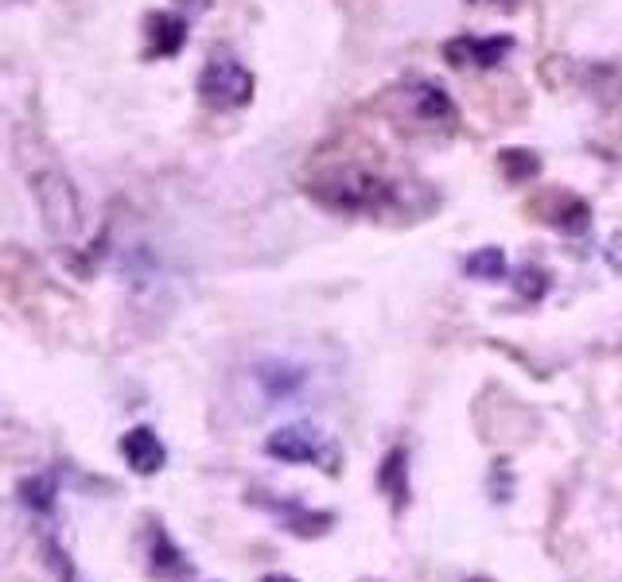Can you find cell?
Here are the masks:
<instances>
[{"label": "cell", "mask_w": 622, "mask_h": 582, "mask_svg": "<svg viewBox=\"0 0 622 582\" xmlns=\"http://www.w3.org/2000/svg\"><path fill=\"white\" fill-rule=\"evenodd\" d=\"M471 4H498L502 12H514L517 4H522V0H471Z\"/></svg>", "instance_id": "cell-19"}, {"label": "cell", "mask_w": 622, "mask_h": 582, "mask_svg": "<svg viewBox=\"0 0 622 582\" xmlns=\"http://www.w3.org/2000/svg\"><path fill=\"white\" fill-rule=\"evenodd\" d=\"M514 51V39L510 36H459V39H447L444 54L452 66H498V62H506V54Z\"/></svg>", "instance_id": "cell-6"}, {"label": "cell", "mask_w": 622, "mask_h": 582, "mask_svg": "<svg viewBox=\"0 0 622 582\" xmlns=\"http://www.w3.org/2000/svg\"><path fill=\"white\" fill-rule=\"evenodd\" d=\"M549 198H552V206L545 210L541 221H549V226H557V230H564V233H584L587 230V221H591V206H587L579 194L552 191Z\"/></svg>", "instance_id": "cell-11"}, {"label": "cell", "mask_w": 622, "mask_h": 582, "mask_svg": "<svg viewBox=\"0 0 622 582\" xmlns=\"http://www.w3.org/2000/svg\"><path fill=\"white\" fill-rule=\"evenodd\" d=\"M148 39H152L148 54L171 59V54H179L187 44V20L171 16V12H156V16H148Z\"/></svg>", "instance_id": "cell-12"}, {"label": "cell", "mask_w": 622, "mask_h": 582, "mask_svg": "<svg viewBox=\"0 0 622 582\" xmlns=\"http://www.w3.org/2000/svg\"><path fill=\"white\" fill-rule=\"evenodd\" d=\"M308 191L320 206H327L335 214H350V218L382 214L393 203V183H385L382 175H373L366 168H335L315 179Z\"/></svg>", "instance_id": "cell-1"}, {"label": "cell", "mask_w": 622, "mask_h": 582, "mask_svg": "<svg viewBox=\"0 0 622 582\" xmlns=\"http://www.w3.org/2000/svg\"><path fill=\"white\" fill-rule=\"evenodd\" d=\"M199 97L211 109H241L253 97V74L238 59H211L199 74Z\"/></svg>", "instance_id": "cell-4"}, {"label": "cell", "mask_w": 622, "mask_h": 582, "mask_svg": "<svg viewBox=\"0 0 622 582\" xmlns=\"http://www.w3.org/2000/svg\"><path fill=\"white\" fill-rule=\"evenodd\" d=\"M55 497H59V482H55V474H32V477L20 482V501H24L27 509L47 512L55 505Z\"/></svg>", "instance_id": "cell-16"}, {"label": "cell", "mask_w": 622, "mask_h": 582, "mask_svg": "<svg viewBox=\"0 0 622 582\" xmlns=\"http://www.w3.org/2000/svg\"><path fill=\"white\" fill-rule=\"evenodd\" d=\"M467 276H471V280H506V253H502V248L498 245H487V248H479V253H471L467 256Z\"/></svg>", "instance_id": "cell-15"}, {"label": "cell", "mask_w": 622, "mask_h": 582, "mask_svg": "<svg viewBox=\"0 0 622 582\" xmlns=\"http://www.w3.org/2000/svg\"><path fill=\"white\" fill-rule=\"evenodd\" d=\"M121 459L129 462V470L141 477H152L160 474L164 462H168V450H164L160 435L152 432V427H129V432L121 435Z\"/></svg>", "instance_id": "cell-7"}, {"label": "cell", "mask_w": 622, "mask_h": 582, "mask_svg": "<svg viewBox=\"0 0 622 582\" xmlns=\"http://www.w3.org/2000/svg\"><path fill=\"white\" fill-rule=\"evenodd\" d=\"M265 454L276 462H292V466H300V462H320L331 474L338 470L335 466L338 459H327V439L311 424H288L280 427V432H273L265 439Z\"/></svg>", "instance_id": "cell-5"}, {"label": "cell", "mask_w": 622, "mask_h": 582, "mask_svg": "<svg viewBox=\"0 0 622 582\" xmlns=\"http://www.w3.org/2000/svg\"><path fill=\"white\" fill-rule=\"evenodd\" d=\"M36 203H39V218H44L47 233L55 241H74L82 233V226H86L79 186L62 175V171H39Z\"/></svg>", "instance_id": "cell-2"}, {"label": "cell", "mask_w": 622, "mask_h": 582, "mask_svg": "<svg viewBox=\"0 0 622 582\" xmlns=\"http://www.w3.org/2000/svg\"><path fill=\"white\" fill-rule=\"evenodd\" d=\"M261 582H296V579H292V574H265Z\"/></svg>", "instance_id": "cell-20"}, {"label": "cell", "mask_w": 622, "mask_h": 582, "mask_svg": "<svg viewBox=\"0 0 622 582\" xmlns=\"http://www.w3.org/2000/svg\"><path fill=\"white\" fill-rule=\"evenodd\" d=\"M471 582H487V579H471Z\"/></svg>", "instance_id": "cell-21"}, {"label": "cell", "mask_w": 622, "mask_h": 582, "mask_svg": "<svg viewBox=\"0 0 622 582\" xmlns=\"http://www.w3.org/2000/svg\"><path fill=\"white\" fill-rule=\"evenodd\" d=\"M148 567L156 579H183V574H191V563H187V556L179 551L168 532H156V536H152Z\"/></svg>", "instance_id": "cell-13"}, {"label": "cell", "mask_w": 622, "mask_h": 582, "mask_svg": "<svg viewBox=\"0 0 622 582\" xmlns=\"http://www.w3.org/2000/svg\"><path fill=\"white\" fill-rule=\"evenodd\" d=\"M498 168H502V175L510 183H529V179L541 175V156L529 148H506L498 156Z\"/></svg>", "instance_id": "cell-14"}, {"label": "cell", "mask_w": 622, "mask_h": 582, "mask_svg": "<svg viewBox=\"0 0 622 582\" xmlns=\"http://www.w3.org/2000/svg\"><path fill=\"white\" fill-rule=\"evenodd\" d=\"M378 489L390 497L397 512L409 505L412 489H409V450L405 447H393L382 459V466H378Z\"/></svg>", "instance_id": "cell-9"}, {"label": "cell", "mask_w": 622, "mask_h": 582, "mask_svg": "<svg viewBox=\"0 0 622 582\" xmlns=\"http://www.w3.org/2000/svg\"><path fill=\"white\" fill-rule=\"evenodd\" d=\"M517 295H525L529 303H537L549 291V272L545 268H537V265H525V268H517Z\"/></svg>", "instance_id": "cell-17"}, {"label": "cell", "mask_w": 622, "mask_h": 582, "mask_svg": "<svg viewBox=\"0 0 622 582\" xmlns=\"http://www.w3.org/2000/svg\"><path fill=\"white\" fill-rule=\"evenodd\" d=\"M607 265H611L614 272H622V230L607 241Z\"/></svg>", "instance_id": "cell-18"}, {"label": "cell", "mask_w": 622, "mask_h": 582, "mask_svg": "<svg viewBox=\"0 0 622 582\" xmlns=\"http://www.w3.org/2000/svg\"><path fill=\"white\" fill-rule=\"evenodd\" d=\"M246 380L261 408H285L308 392L311 373L300 362H288V357H261V362L249 365Z\"/></svg>", "instance_id": "cell-3"}, {"label": "cell", "mask_w": 622, "mask_h": 582, "mask_svg": "<svg viewBox=\"0 0 622 582\" xmlns=\"http://www.w3.org/2000/svg\"><path fill=\"white\" fill-rule=\"evenodd\" d=\"M405 97H409L412 113H417L424 124H452L455 117H459L452 106V97L435 86V82H412V86L405 89Z\"/></svg>", "instance_id": "cell-10"}, {"label": "cell", "mask_w": 622, "mask_h": 582, "mask_svg": "<svg viewBox=\"0 0 622 582\" xmlns=\"http://www.w3.org/2000/svg\"><path fill=\"white\" fill-rule=\"evenodd\" d=\"M253 501H261V497H253ZM268 512H276L280 517V524H285V532H292V536H303V539H315L323 536V532L335 524V512L327 509H308V505L300 501H261Z\"/></svg>", "instance_id": "cell-8"}]
</instances>
